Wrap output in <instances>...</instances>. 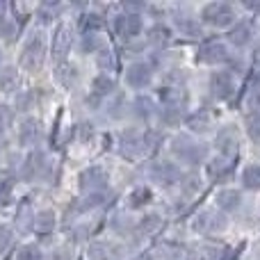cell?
<instances>
[{
	"instance_id": "cell-1",
	"label": "cell",
	"mask_w": 260,
	"mask_h": 260,
	"mask_svg": "<svg viewBox=\"0 0 260 260\" xmlns=\"http://www.w3.org/2000/svg\"><path fill=\"white\" fill-rule=\"evenodd\" d=\"M44 59H46V39L41 32H32L30 39H27L21 48V67L25 69V71L35 73L41 69Z\"/></svg>"
},
{
	"instance_id": "cell-2",
	"label": "cell",
	"mask_w": 260,
	"mask_h": 260,
	"mask_svg": "<svg viewBox=\"0 0 260 260\" xmlns=\"http://www.w3.org/2000/svg\"><path fill=\"white\" fill-rule=\"evenodd\" d=\"M171 151H174V155L178 157V160L187 162V165H199V162L206 157V146L192 142V139L185 137V135H178V137L171 142Z\"/></svg>"
},
{
	"instance_id": "cell-3",
	"label": "cell",
	"mask_w": 260,
	"mask_h": 260,
	"mask_svg": "<svg viewBox=\"0 0 260 260\" xmlns=\"http://www.w3.org/2000/svg\"><path fill=\"white\" fill-rule=\"evenodd\" d=\"M201 18L212 27H229L235 23V9L229 3H210L203 7Z\"/></svg>"
},
{
	"instance_id": "cell-4",
	"label": "cell",
	"mask_w": 260,
	"mask_h": 260,
	"mask_svg": "<svg viewBox=\"0 0 260 260\" xmlns=\"http://www.w3.org/2000/svg\"><path fill=\"white\" fill-rule=\"evenodd\" d=\"M119 153L128 160H137L144 153H148L146 146V137L144 133H137V130H123L121 137H119Z\"/></svg>"
},
{
	"instance_id": "cell-5",
	"label": "cell",
	"mask_w": 260,
	"mask_h": 260,
	"mask_svg": "<svg viewBox=\"0 0 260 260\" xmlns=\"http://www.w3.org/2000/svg\"><path fill=\"white\" fill-rule=\"evenodd\" d=\"M108 183H110V176L103 167H87L80 174V178H78V185H80L82 192H91V194L103 192L108 187Z\"/></svg>"
},
{
	"instance_id": "cell-6",
	"label": "cell",
	"mask_w": 260,
	"mask_h": 260,
	"mask_svg": "<svg viewBox=\"0 0 260 260\" xmlns=\"http://www.w3.org/2000/svg\"><path fill=\"white\" fill-rule=\"evenodd\" d=\"M148 176H151L157 185L169 187V185H176L183 178V171H180L178 165H174V162H153V165H148Z\"/></svg>"
},
{
	"instance_id": "cell-7",
	"label": "cell",
	"mask_w": 260,
	"mask_h": 260,
	"mask_svg": "<svg viewBox=\"0 0 260 260\" xmlns=\"http://www.w3.org/2000/svg\"><path fill=\"white\" fill-rule=\"evenodd\" d=\"M226 224H229V219H226L224 215H219V212H215V210H203L201 215H197V219L192 221V229L203 235H212V233L224 231Z\"/></svg>"
},
{
	"instance_id": "cell-8",
	"label": "cell",
	"mask_w": 260,
	"mask_h": 260,
	"mask_svg": "<svg viewBox=\"0 0 260 260\" xmlns=\"http://www.w3.org/2000/svg\"><path fill=\"white\" fill-rule=\"evenodd\" d=\"M71 44H73V30H71V25H67V23L57 25V30H55V35H53V46H50L53 59L67 57L69 50H71Z\"/></svg>"
},
{
	"instance_id": "cell-9",
	"label": "cell",
	"mask_w": 260,
	"mask_h": 260,
	"mask_svg": "<svg viewBox=\"0 0 260 260\" xmlns=\"http://www.w3.org/2000/svg\"><path fill=\"white\" fill-rule=\"evenodd\" d=\"M210 87H212V94L217 96V99H221V101H226V99H231V96L235 94V78H233V73H229V71H217V73H212V78H210Z\"/></svg>"
},
{
	"instance_id": "cell-10",
	"label": "cell",
	"mask_w": 260,
	"mask_h": 260,
	"mask_svg": "<svg viewBox=\"0 0 260 260\" xmlns=\"http://www.w3.org/2000/svg\"><path fill=\"white\" fill-rule=\"evenodd\" d=\"M114 30L123 39H133V37H137L142 32V18L137 14H121L114 21Z\"/></svg>"
},
{
	"instance_id": "cell-11",
	"label": "cell",
	"mask_w": 260,
	"mask_h": 260,
	"mask_svg": "<svg viewBox=\"0 0 260 260\" xmlns=\"http://www.w3.org/2000/svg\"><path fill=\"white\" fill-rule=\"evenodd\" d=\"M46 157L44 153L39 151H32L25 160V167H23V178L25 180H41L46 176Z\"/></svg>"
},
{
	"instance_id": "cell-12",
	"label": "cell",
	"mask_w": 260,
	"mask_h": 260,
	"mask_svg": "<svg viewBox=\"0 0 260 260\" xmlns=\"http://www.w3.org/2000/svg\"><path fill=\"white\" fill-rule=\"evenodd\" d=\"M126 82L133 89H144L151 82V67L144 62H135L128 67L126 71Z\"/></svg>"
},
{
	"instance_id": "cell-13",
	"label": "cell",
	"mask_w": 260,
	"mask_h": 260,
	"mask_svg": "<svg viewBox=\"0 0 260 260\" xmlns=\"http://www.w3.org/2000/svg\"><path fill=\"white\" fill-rule=\"evenodd\" d=\"M41 139V123L37 121V119H25V121L21 123V128H18V142H21V146H37Z\"/></svg>"
},
{
	"instance_id": "cell-14",
	"label": "cell",
	"mask_w": 260,
	"mask_h": 260,
	"mask_svg": "<svg viewBox=\"0 0 260 260\" xmlns=\"http://www.w3.org/2000/svg\"><path fill=\"white\" fill-rule=\"evenodd\" d=\"M199 57H201V62H206V64H219V62H226V59H229V53H226L224 44H219V41H210V44H206L201 48Z\"/></svg>"
},
{
	"instance_id": "cell-15",
	"label": "cell",
	"mask_w": 260,
	"mask_h": 260,
	"mask_svg": "<svg viewBox=\"0 0 260 260\" xmlns=\"http://www.w3.org/2000/svg\"><path fill=\"white\" fill-rule=\"evenodd\" d=\"M89 260H117L119 258V249L112 242H94L87 251Z\"/></svg>"
},
{
	"instance_id": "cell-16",
	"label": "cell",
	"mask_w": 260,
	"mask_h": 260,
	"mask_svg": "<svg viewBox=\"0 0 260 260\" xmlns=\"http://www.w3.org/2000/svg\"><path fill=\"white\" fill-rule=\"evenodd\" d=\"M251 37H253V27H251V23H247V21L238 23V25L231 27V32H229V41L233 46H247L249 41H251Z\"/></svg>"
},
{
	"instance_id": "cell-17",
	"label": "cell",
	"mask_w": 260,
	"mask_h": 260,
	"mask_svg": "<svg viewBox=\"0 0 260 260\" xmlns=\"http://www.w3.org/2000/svg\"><path fill=\"white\" fill-rule=\"evenodd\" d=\"M215 201H217V206H219L221 210L233 212V210H238V208H240L242 197H240L238 189H219V192H217V197H215Z\"/></svg>"
},
{
	"instance_id": "cell-18",
	"label": "cell",
	"mask_w": 260,
	"mask_h": 260,
	"mask_svg": "<svg viewBox=\"0 0 260 260\" xmlns=\"http://www.w3.org/2000/svg\"><path fill=\"white\" fill-rule=\"evenodd\" d=\"M217 146H219L221 155L224 157H233L235 148H238V139H235V130L233 128H224L219 135H217Z\"/></svg>"
},
{
	"instance_id": "cell-19",
	"label": "cell",
	"mask_w": 260,
	"mask_h": 260,
	"mask_svg": "<svg viewBox=\"0 0 260 260\" xmlns=\"http://www.w3.org/2000/svg\"><path fill=\"white\" fill-rule=\"evenodd\" d=\"M32 226H35V212H32V206L25 199V201H21V206L16 210V229L21 233H27Z\"/></svg>"
},
{
	"instance_id": "cell-20",
	"label": "cell",
	"mask_w": 260,
	"mask_h": 260,
	"mask_svg": "<svg viewBox=\"0 0 260 260\" xmlns=\"http://www.w3.org/2000/svg\"><path fill=\"white\" fill-rule=\"evenodd\" d=\"M32 229L37 231L39 235H48L50 231L55 229V212L53 210H44L35 217V226Z\"/></svg>"
},
{
	"instance_id": "cell-21",
	"label": "cell",
	"mask_w": 260,
	"mask_h": 260,
	"mask_svg": "<svg viewBox=\"0 0 260 260\" xmlns=\"http://www.w3.org/2000/svg\"><path fill=\"white\" fill-rule=\"evenodd\" d=\"M226 249L217 247V244H203L201 249L197 251L194 260H226Z\"/></svg>"
},
{
	"instance_id": "cell-22",
	"label": "cell",
	"mask_w": 260,
	"mask_h": 260,
	"mask_svg": "<svg viewBox=\"0 0 260 260\" xmlns=\"http://www.w3.org/2000/svg\"><path fill=\"white\" fill-rule=\"evenodd\" d=\"M160 229H162V219H160V217H157V215H148V217H144V219L139 221L137 233L139 235H155Z\"/></svg>"
},
{
	"instance_id": "cell-23",
	"label": "cell",
	"mask_w": 260,
	"mask_h": 260,
	"mask_svg": "<svg viewBox=\"0 0 260 260\" xmlns=\"http://www.w3.org/2000/svg\"><path fill=\"white\" fill-rule=\"evenodd\" d=\"M242 185L247 189H260V165H249L242 171Z\"/></svg>"
},
{
	"instance_id": "cell-24",
	"label": "cell",
	"mask_w": 260,
	"mask_h": 260,
	"mask_svg": "<svg viewBox=\"0 0 260 260\" xmlns=\"http://www.w3.org/2000/svg\"><path fill=\"white\" fill-rule=\"evenodd\" d=\"M231 160H233V157H224V155L210 160V165H208V176H212V178H219L221 174H226V171L233 167V165H231Z\"/></svg>"
},
{
	"instance_id": "cell-25",
	"label": "cell",
	"mask_w": 260,
	"mask_h": 260,
	"mask_svg": "<svg viewBox=\"0 0 260 260\" xmlns=\"http://www.w3.org/2000/svg\"><path fill=\"white\" fill-rule=\"evenodd\" d=\"M91 91H94V96H108L110 91H114V80L110 76H105V73H101L94 80V85H91Z\"/></svg>"
},
{
	"instance_id": "cell-26",
	"label": "cell",
	"mask_w": 260,
	"mask_h": 260,
	"mask_svg": "<svg viewBox=\"0 0 260 260\" xmlns=\"http://www.w3.org/2000/svg\"><path fill=\"white\" fill-rule=\"evenodd\" d=\"M16 87H18V73L14 69H5L0 73V89L9 94V91H16Z\"/></svg>"
},
{
	"instance_id": "cell-27",
	"label": "cell",
	"mask_w": 260,
	"mask_h": 260,
	"mask_svg": "<svg viewBox=\"0 0 260 260\" xmlns=\"http://www.w3.org/2000/svg\"><path fill=\"white\" fill-rule=\"evenodd\" d=\"M153 112H155V105H153L151 99H146V96H139V99L135 101V114H137L139 119L153 117Z\"/></svg>"
},
{
	"instance_id": "cell-28",
	"label": "cell",
	"mask_w": 260,
	"mask_h": 260,
	"mask_svg": "<svg viewBox=\"0 0 260 260\" xmlns=\"http://www.w3.org/2000/svg\"><path fill=\"white\" fill-rule=\"evenodd\" d=\"M103 27V18L96 16V14H85V16H80V30L85 32H96Z\"/></svg>"
},
{
	"instance_id": "cell-29",
	"label": "cell",
	"mask_w": 260,
	"mask_h": 260,
	"mask_svg": "<svg viewBox=\"0 0 260 260\" xmlns=\"http://www.w3.org/2000/svg\"><path fill=\"white\" fill-rule=\"evenodd\" d=\"M247 135L256 144H260V112H251L247 117Z\"/></svg>"
},
{
	"instance_id": "cell-30",
	"label": "cell",
	"mask_w": 260,
	"mask_h": 260,
	"mask_svg": "<svg viewBox=\"0 0 260 260\" xmlns=\"http://www.w3.org/2000/svg\"><path fill=\"white\" fill-rule=\"evenodd\" d=\"M101 48V37L96 32H87L82 35V41H80V50L82 53H94V50Z\"/></svg>"
},
{
	"instance_id": "cell-31",
	"label": "cell",
	"mask_w": 260,
	"mask_h": 260,
	"mask_svg": "<svg viewBox=\"0 0 260 260\" xmlns=\"http://www.w3.org/2000/svg\"><path fill=\"white\" fill-rule=\"evenodd\" d=\"M178 27L185 32L187 37H192V39H199V37L203 35L201 32V25L199 23H194L192 18H178Z\"/></svg>"
},
{
	"instance_id": "cell-32",
	"label": "cell",
	"mask_w": 260,
	"mask_h": 260,
	"mask_svg": "<svg viewBox=\"0 0 260 260\" xmlns=\"http://www.w3.org/2000/svg\"><path fill=\"white\" fill-rule=\"evenodd\" d=\"M57 80H59V85L71 87L73 80H76V69L69 67V64H64V69L59 67V69H57Z\"/></svg>"
},
{
	"instance_id": "cell-33",
	"label": "cell",
	"mask_w": 260,
	"mask_h": 260,
	"mask_svg": "<svg viewBox=\"0 0 260 260\" xmlns=\"http://www.w3.org/2000/svg\"><path fill=\"white\" fill-rule=\"evenodd\" d=\"M14 242V231L7 224H0V253H5Z\"/></svg>"
},
{
	"instance_id": "cell-34",
	"label": "cell",
	"mask_w": 260,
	"mask_h": 260,
	"mask_svg": "<svg viewBox=\"0 0 260 260\" xmlns=\"http://www.w3.org/2000/svg\"><path fill=\"white\" fill-rule=\"evenodd\" d=\"M189 126H192V130H197V133H203V130L210 128V117L206 112H199L189 119Z\"/></svg>"
},
{
	"instance_id": "cell-35",
	"label": "cell",
	"mask_w": 260,
	"mask_h": 260,
	"mask_svg": "<svg viewBox=\"0 0 260 260\" xmlns=\"http://www.w3.org/2000/svg\"><path fill=\"white\" fill-rule=\"evenodd\" d=\"M16 260H41V249L37 244H25V247H21Z\"/></svg>"
},
{
	"instance_id": "cell-36",
	"label": "cell",
	"mask_w": 260,
	"mask_h": 260,
	"mask_svg": "<svg viewBox=\"0 0 260 260\" xmlns=\"http://www.w3.org/2000/svg\"><path fill=\"white\" fill-rule=\"evenodd\" d=\"M12 121H14L12 108H9V105H0V135H3L9 126H12Z\"/></svg>"
},
{
	"instance_id": "cell-37",
	"label": "cell",
	"mask_w": 260,
	"mask_h": 260,
	"mask_svg": "<svg viewBox=\"0 0 260 260\" xmlns=\"http://www.w3.org/2000/svg\"><path fill=\"white\" fill-rule=\"evenodd\" d=\"M103 199H105V194L103 192H99V194H89V199H85V203H80L78 206V210H91V208H96V206H101L103 203Z\"/></svg>"
},
{
	"instance_id": "cell-38",
	"label": "cell",
	"mask_w": 260,
	"mask_h": 260,
	"mask_svg": "<svg viewBox=\"0 0 260 260\" xmlns=\"http://www.w3.org/2000/svg\"><path fill=\"white\" fill-rule=\"evenodd\" d=\"M99 67L103 69V71H112L114 69V53L112 50H103V53H99Z\"/></svg>"
},
{
	"instance_id": "cell-39",
	"label": "cell",
	"mask_w": 260,
	"mask_h": 260,
	"mask_svg": "<svg viewBox=\"0 0 260 260\" xmlns=\"http://www.w3.org/2000/svg\"><path fill=\"white\" fill-rule=\"evenodd\" d=\"M148 199H151V192H148V189H144V187H139L137 192L133 194V197H130V206H144V203H148Z\"/></svg>"
},
{
	"instance_id": "cell-40",
	"label": "cell",
	"mask_w": 260,
	"mask_h": 260,
	"mask_svg": "<svg viewBox=\"0 0 260 260\" xmlns=\"http://www.w3.org/2000/svg\"><path fill=\"white\" fill-rule=\"evenodd\" d=\"M14 35H16V25L12 23V18H0V37L12 39Z\"/></svg>"
},
{
	"instance_id": "cell-41",
	"label": "cell",
	"mask_w": 260,
	"mask_h": 260,
	"mask_svg": "<svg viewBox=\"0 0 260 260\" xmlns=\"http://www.w3.org/2000/svg\"><path fill=\"white\" fill-rule=\"evenodd\" d=\"M12 180H5L3 185H0V203H7V199L12 197Z\"/></svg>"
},
{
	"instance_id": "cell-42",
	"label": "cell",
	"mask_w": 260,
	"mask_h": 260,
	"mask_svg": "<svg viewBox=\"0 0 260 260\" xmlns=\"http://www.w3.org/2000/svg\"><path fill=\"white\" fill-rule=\"evenodd\" d=\"M89 137H91V126L89 123H85V126H80V139H85L87 142Z\"/></svg>"
},
{
	"instance_id": "cell-43",
	"label": "cell",
	"mask_w": 260,
	"mask_h": 260,
	"mask_svg": "<svg viewBox=\"0 0 260 260\" xmlns=\"http://www.w3.org/2000/svg\"><path fill=\"white\" fill-rule=\"evenodd\" d=\"M251 108H253V112H260V91H256L251 96Z\"/></svg>"
},
{
	"instance_id": "cell-44",
	"label": "cell",
	"mask_w": 260,
	"mask_h": 260,
	"mask_svg": "<svg viewBox=\"0 0 260 260\" xmlns=\"http://www.w3.org/2000/svg\"><path fill=\"white\" fill-rule=\"evenodd\" d=\"M165 35H167L165 30H151V39H153V41H155V39L162 41V39H165Z\"/></svg>"
},
{
	"instance_id": "cell-45",
	"label": "cell",
	"mask_w": 260,
	"mask_h": 260,
	"mask_svg": "<svg viewBox=\"0 0 260 260\" xmlns=\"http://www.w3.org/2000/svg\"><path fill=\"white\" fill-rule=\"evenodd\" d=\"M126 9H130V12H139V9H144V5L142 3H126Z\"/></svg>"
},
{
	"instance_id": "cell-46",
	"label": "cell",
	"mask_w": 260,
	"mask_h": 260,
	"mask_svg": "<svg viewBox=\"0 0 260 260\" xmlns=\"http://www.w3.org/2000/svg\"><path fill=\"white\" fill-rule=\"evenodd\" d=\"M253 82H256V87H260V69L256 71V76H253Z\"/></svg>"
}]
</instances>
